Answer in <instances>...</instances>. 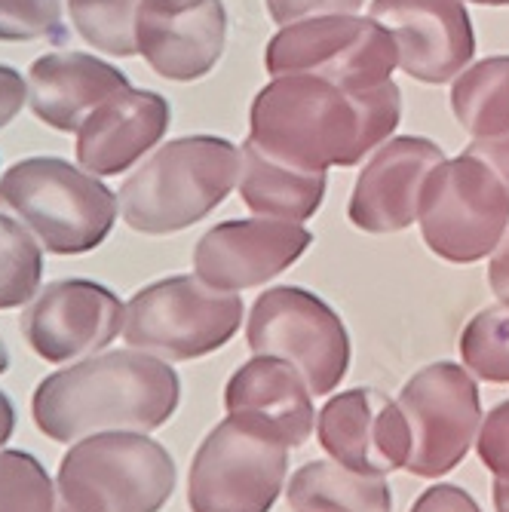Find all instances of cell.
I'll return each instance as SVG.
<instances>
[{
	"mask_svg": "<svg viewBox=\"0 0 509 512\" xmlns=\"http://www.w3.org/2000/svg\"><path fill=\"white\" fill-rule=\"evenodd\" d=\"M402 96L393 80L375 89H344L326 77H273L252 102L249 138L267 157L322 169L356 166L396 132Z\"/></svg>",
	"mask_w": 509,
	"mask_h": 512,
	"instance_id": "obj_1",
	"label": "cell"
},
{
	"mask_svg": "<svg viewBox=\"0 0 509 512\" xmlns=\"http://www.w3.org/2000/svg\"><path fill=\"white\" fill-rule=\"evenodd\" d=\"M181 381L166 359L142 350L89 356L43 378L31 396L34 427L53 442L108 433H151L169 424Z\"/></svg>",
	"mask_w": 509,
	"mask_h": 512,
	"instance_id": "obj_2",
	"label": "cell"
},
{
	"mask_svg": "<svg viewBox=\"0 0 509 512\" xmlns=\"http://www.w3.org/2000/svg\"><path fill=\"white\" fill-rule=\"evenodd\" d=\"M240 181V148L218 135H184L157 148L120 188L123 221L145 237L188 230Z\"/></svg>",
	"mask_w": 509,
	"mask_h": 512,
	"instance_id": "obj_3",
	"label": "cell"
},
{
	"mask_svg": "<svg viewBox=\"0 0 509 512\" xmlns=\"http://www.w3.org/2000/svg\"><path fill=\"white\" fill-rule=\"evenodd\" d=\"M0 206L10 209L53 255L99 249L117 221V194L86 169L59 157H28L0 178Z\"/></svg>",
	"mask_w": 509,
	"mask_h": 512,
	"instance_id": "obj_4",
	"label": "cell"
},
{
	"mask_svg": "<svg viewBox=\"0 0 509 512\" xmlns=\"http://www.w3.org/2000/svg\"><path fill=\"white\" fill-rule=\"evenodd\" d=\"M175 479L172 454L145 433H96L62 457L56 512H160Z\"/></svg>",
	"mask_w": 509,
	"mask_h": 512,
	"instance_id": "obj_5",
	"label": "cell"
},
{
	"mask_svg": "<svg viewBox=\"0 0 509 512\" xmlns=\"http://www.w3.org/2000/svg\"><path fill=\"white\" fill-rule=\"evenodd\" d=\"M240 322V295L218 292L200 276H169L129 298L123 338L132 350L188 362L221 350L240 332Z\"/></svg>",
	"mask_w": 509,
	"mask_h": 512,
	"instance_id": "obj_6",
	"label": "cell"
},
{
	"mask_svg": "<svg viewBox=\"0 0 509 512\" xmlns=\"http://www.w3.org/2000/svg\"><path fill=\"white\" fill-rule=\"evenodd\" d=\"M418 224L433 255L451 264H476L509 230V191L479 157L442 160L424 181Z\"/></svg>",
	"mask_w": 509,
	"mask_h": 512,
	"instance_id": "obj_7",
	"label": "cell"
},
{
	"mask_svg": "<svg viewBox=\"0 0 509 512\" xmlns=\"http://www.w3.org/2000/svg\"><path fill=\"white\" fill-rule=\"evenodd\" d=\"M289 473V448L237 417L200 442L188 473L191 512H270Z\"/></svg>",
	"mask_w": 509,
	"mask_h": 512,
	"instance_id": "obj_8",
	"label": "cell"
},
{
	"mask_svg": "<svg viewBox=\"0 0 509 512\" xmlns=\"http://www.w3.org/2000/svg\"><path fill=\"white\" fill-rule=\"evenodd\" d=\"M246 344L255 356L292 362L313 396L338 390L350 368L344 319L301 286H276L255 301L246 322Z\"/></svg>",
	"mask_w": 509,
	"mask_h": 512,
	"instance_id": "obj_9",
	"label": "cell"
},
{
	"mask_svg": "<svg viewBox=\"0 0 509 512\" xmlns=\"http://www.w3.org/2000/svg\"><path fill=\"white\" fill-rule=\"evenodd\" d=\"M273 77L313 74L344 89H375L399 65L393 37L359 16H316L273 34L264 53Z\"/></svg>",
	"mask_w": 509,
	"mask_h": 512,
	"instance_id": "obj_10",
	"label": "cell"
},
{
	"mask_svg": "<svg viewBox=\"0 0 509 512\" xmlns=\"http://www.w3.org/2000/svg\"><path fill=\"white\" fill-rule=\"evenodd\" d=\"M399 408L411 430L405 470L421 479H439L464 463L479 427L482 399L467 368L433 362L411 375L399 390Z\"/></svg>",
	"mask_w": 509,
	"mask_h": 512,
	"instance_id": "obj_11",
	"label": "cell"
},
{
	"mask_svg": "<svg viewBox=\"0 0 509 512\" xmlns=\"http://www.w3.org/2000/svg\"><path fill=\"white\" fill-rule=\"evenodd\" d=\"M126 307L92 279H59L43 286L22 313V335L43 362H71L105 350L123 332Z\"/></svg>",
	"mask_w": 509,
	"mask_h": 512,
	"instance_id": "obj_12",
	"label": "cell"
},
{
	"mask_svg": "<svg viewBox=\"0 0 509 512\" xmlns=\"http://www.w3.org/2000/svg\"><path fill=\"white\" fill-rule=\"evenodd\" d=\"M368 19L393 37L399 68L421 83H448L476 56L464 0H372Z\"/></svg>",
	"mask_w": 509,
	"mask_h": 512,
	"instance_id": "obj_13",
	"label": "cell"
},
{
	"mask_svg": "<svg viewBox=\"0 0 509 512\" xmlns=\"http://www.w3.org/2000/svg\"><path fill=\"white\" fill-rule=\"evenodd\" d=\"M316 436L322 451L359 476L384 479L405 470L411 454V430L399 402L372 387L332 396L316 414Z\"/></svg>",
	"mask_w": 509,
	"mask_h": 512,
	"instance_id": "obj_14",
	"label": "cell"
},
{
	"mask_svg": "<svg viewBox=\"0 0 509 512\" xmlns=\"http://www.w3.org/2000/svg\"><path fill=\"white\" fill-rule=\"evenodd\" d=\"M310 246L313 234L298 221H221L200 237L194 249V270L206 286L234 295L270 283Z\"/></svg>",
	"mask_w": 509,
	"mask_h": 512,
	"instance_id": "obj_15",
	"label": "cell"
},
{
	"mask_svg": "<svg viewBox=\"0 0 509 512\" xmlns=\"http://www.w3.org/2000/svg\"><path fill=\"white\" fill-rule=\"evenodd\" d=\"M227 10L221 0H142L135 13V50L154 74L191 83L224 53Z\"/></svg>",
	"mask_w": 509,
	"mask_h": 512,
	"instance_id": "obj_16",
	"label": "cell"
},
{
	"mask_svg": "<svg viewBox=\"0 0 509 512\" xmlns=\"http://www.w3.org/2000/svg\"><path fill=\"white\" fill-rule=\"evenodd\" d=\"M445 160V151L418 135L387 138L356 178L347 206L350 224L365 234H399L418 221L427 175Z\"/></svg>",
	"mask_w": 509,
	"mask_h": 512,
	"instance_id": "obj_17",
	"label": "cell"
},
{
	"mask_svg": "<svg viewBox=\"0 0 509 512\" xmlns=\"http://www.w3.org/2000/svg\"><path fill=\"white\" fill-rule=\"evenodd\" d=\"M169 102L154 89H120L77 129V163L89 175H120L154 151L169 129Z\"/></svg>",
	"mask_w": 509,
	"mask_h": 512,
	"instance_id": "obj_18",
	"label": "cell"
},
{
	"mask_svg": "<svg viewBox=\"0 0 509 512\" xmlns=\"http://www.w3.org/2000/svg\"><path fill=\"white\" fill-rule=\"evenodd\" d=\"M227 417L258 427L286 448H301L313 433V393L301 371L280 356H252L224 387Z\"/></svg>",
	"mask_w": 509,
	"mask_h": 512,
	"instance_id": "obj_19",
	"label": "cell"
},
{
	"mask_svg": "<svg viewBox=\"0 0 509 512\" xmlns=\"http://www.w3.org/2000/svg\"><path fill=\"white\" fill-rule=\"evenodd\" d=\"M129 86L114 65L86 53L40 56L28 71V105L37 120L56 132H77L102 102Z\"/></svg>",
	"mask_w": 509,
	"mask_h": 512,
	"instance_id": "obj_20",
	"label": "cell"
},
{
	"mask_svg": "<svg viewBox=\"0 0 509 512\" xmlns=\"http://www.w3.org/2000/svg\"><path fill=\"white\" fill-rule=\"evenodd\" d=\"M240 197L261 215L276 221H307L326 200V172L298 169L267 157L252 138L240 145Z\"/></svg>",
	"mask_w": 509,
	"mask_h": 512,
	"instance_id": "obj_21",
	"label": "cell"
},
{
	"mask_svg": "<svg viewBox=\"0 0 509 512\" xmlns=\"http://www.w3.org/2000/svg\"><path fill=\"white\" fill-rule=\"evenodd\" d=\"M292 512H393L384 479L359 476L335 460H310L289 479Z\"/></svg>",
	"mask_w": 509,
	"mask_h": 512,
	"instance_id": "obj_22",
	"label": "cell"
},
{
	"mask_svg": "<svg viewBox=\"0 0 509 512\" xmlns=\"http://www.w3.org/2000/svg\"><path fill=\"white\" fill-rule=\"evenodd\" d=\"M451 111L473 138L509 129V56L482 59L451 83Z\"/></svg>",
	"mask_w": 509,
	"mask_h": 512,
	"instance_id": "obj_23",
	"label": "cell"
},
{
	"mask_svg": "<svg viewBox=\"0 0 509 512\" xmlns=\"http://www.w3.org/2000/svg\"><path fill=\"white\" fill-rule=\"evenodd\" d=\"M460 359L479 381L509 384V298H500L467 322L460 335Z\"/></svg>",
	"mask_w": 509,
	"mask_h": 512,
	"instance_id": "obj_24",
	"label": "cell"
},
{
	"mask_svg": "<svg viewBox=\"0 0 509 512\" xmlns=\"http://www.w3.org/2000/svg\"><path fill=\"white\" fill-rule=\"evenodd\" d=\"M43 279V246L28 230L0 215V310H16L34 301Z\"/></svg>",
	"mask_w": 509,
	"mask_h": 512,
	"instance_id": "obj_25",
	"label": "cell"
},
{
	"mask_svg": "<svg viewBox=\"0 0 509 512\" xmlns=\"http://www.w3.org/2000/svg\"><path fill=\"white\" fill-rule=\"evenodd\" d=\"M142 0H68V13L77 34L117 59L135 56V13Z\"/></svg>",
	"mask_w": 509,
	"mask_h": 512,
	"instance_id": "obj_26",
	"label": "cell"
},
{
	"mask_svg": "<svg viewBox=\"0 0 509 512\" xmlns=\"http://www.w3.org/2000/svg\"><path fill=\"white\" fill-rule=\"evenodd\" d=\"M59 494L43 470V463L28 451H0V512H56Z\"/></svg>",
	"mask_w": 509,
	"mask_h": 512,
	"instance_id": "obj_27",
	"label": "cell"
},
{
	"mask_svg": "<svg viewBox=\"0 0 509 512\" xmlns=\"http://www.w3.org/2000/svg\"><path fill=\"white\" fill-rule=\"evenodd\" d=\"M62 0H0V43L65 40Z\"/></svg>",
	"mask_w": 509,
	"mask_h": 512,
	"instance_id": "obj_28",
	"label": "cell"
},
{
	"mask_svg": "<svg viewBox=\"0 0 509 512\" xmlns=\"http://www.w3.org/2000/svg\"><path fill=\"white\" fill-rule=\"evenodd\" d=\"M476 448L494 479H509V399L488 411L476 436Z\"/></svg>",
	"mask_w": 509,
	"mask_h": 512,
	"instance_id": "obj_29",
	"label": "cell"
},
{
	"mask_svg": "<svg viewBox=\"0 0 509 512\" xmlns=\"http://www.w3.org/2000/svg\"><path fill=\"white\" fill-rule=\"evenodd\" d=\"M362 0H267V13L276 25H295L316 16H356Z\"/></svg>",
	"mask_w": 509,
	"mask_h": 512,
	"instance_id": "obj_30",
	"label": "cell"
},
{
	"mask_svg": "<svg viewBox=\"0 0 509 512\" xmlns=\"http://www.w3.org/2000/svg\"><path fill=\"white\" fill-rule=\"evenodd\" d=\"M411 512H482L476 497L460 485H433L418 500Z\"/></svg>",
	"mask_w": 509,
	"mask_h": 512,
	"instance_id": "obj_31",
	"label": "cell"
},
{
	"mask_svg": "<svg viewBox=\"0 0 509 512\" xmlns=\"http://www.w3.org/2000/svg\"><path fill=\"white\" fill-rule=\"evenodd\" d=\"M28 102V83L10 65H0V129L10 126Z\"/></svg>",
	"mask_w": 509,
	"mask_h": 512,
	"instance_id": "obj_32",
	"label": "cell"
},
{
	"mask_svg": "<svg viewBox=\"0 0 509 512\" xmlns=\"http://www.w3.org/2000/svg\"><path fill=\"white\" fill-rule=\"evenodd\" d=\"M467 154L485 160L500 175V181L506 184V191H509V129L500 132V135H491V138H473V145L467 148Z\"/></svg>",
	"mask_w": 509,
	"mask_h": 512,
	"instance_id": "obj_33",
	"label": "cell"
},
{
	"mask_svg": "<svg viewBox=\"0 0 509 512\" xmlns=\"http://www.w3.org/2000/svg\"><path fill=\"white\" fill-rule=\"evenodd\" d=\"M488 286L497 298H509V230L503 234L500 246L491 252L488 264Z\"/></svg>",
	"mask_w": 509,
	"mask_h": 512,
	"instance_id": "obj_34",
	"label": "cell"
},
{
	"mask_svg": "<svg viewBox=\"0 0 509 512\" xmlns=\"http://www.w3.org/2000/svg\"><path fill=\"white\" fill-rule=\"evenodd\" d=\"M13 430H16V408H13L10 396L0 390V448L13 439Z\"/></svg>",
	"mask_w": 509,
	"mask_h": 512,
	"instance_id": "obj_35",
	"label": "cell"
},
{
	"mask_svg": "<svg viewBox=\"0 0 509 512\" xmlns=\"http://www.w3.org/2000/svg\"><path fill=\"white\" fill-rule=\"evenodd\" d=\"M494 509L509 512V479H494Z\"/></svg>",
	"mask_w": 509,
	"mask_h": 512,
	"instance_id": "obj_36",
	"label": "cell"
},
{
	"mask_svg": "<svg viewBox=\"0 0 509 512\" xmlns=\"http://www.w3.org/2000/svg\"><path fill=\"white\" fill-rule=\"evenodd\" d=\"M7 368H10V353H7L4 338H0V375H7Z\"/></svg>",
	"mask_w": 509,
	"mask_h": 512,
	"instance_id": "obj_37",
	"label": "cell"
},
{
	"mask_svg": "<svg viewBox=\"0 0 509 512\" xmlns=\"http://www.w3.org/2000/svg\"><path fill=\"white\" fill-rule=\"evenodd\" d=\"M473 4H482V7H509V0H473Z\"/></svg>",
	"mask_w": 509,
	"mask_h": 512,
	"instance_id": "obj_38",
	"label": "cell"
}]
</instances>
